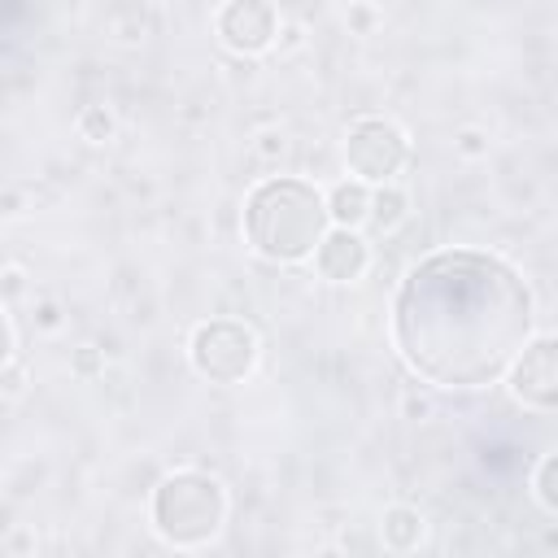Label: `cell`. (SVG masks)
<instances>
[{"label": "cell", "mask_w": 558, "mask_h": 558, "mask_svg": "<svg viewBox=\"0 0 558 558\" xmlns=\"http://www.w3.org/2000/svg\"><path fill=\"white\" fill-rule=\"evenodd\" d=\"M536 327L527 279L488 248H436L392 292L388 336L414 379L471 392L501 384Z\"/></svg>", "instance_id": "6da1fadb"}, {"label": "cell", "mask_w": 558, "mask_h": 558, "mask_svg": "<svg viewBox=\"0 0 558 558\" xmlns=\"http://www.w3.org/2000/svg\"><path fill=\"white\" fill-rule=\"evenodd\" d=\"M327 227H331L327 196L296 174H270L253 183V192L244 196L240 231H244V244L262 262L292 266V262L314 257Z\"/></svg>", "instance_id": "7a4b0ae2"}, {"label": "cell", "mask_w": 558, "mask_h": 558, "mask_svg": "<svg viewBox=\"0 0 558 558\" xmlns=\"http://www.w3.org/2000/svg\"><path fill=\"white\" fill-rule=\"evenodd\" d=\"M153 532L174 549L209 545L227 523V488L209 471H170L148 501Z\"/></svg>", "instance_id": "3957f363"}, {"label": "cell", "mask_w": 558, "mask_h": 558, "mask_svg": "<svg viewBox=\"0 0 558 558\" xmlns=\"http://www.w3.org/2000/svg\"><path fill=\"white\" fill-rule=\"evenodd\" d=\"M257 331L240 318H205L187 336V362L209 384H240L257 366Z\"/></svg>", "instance_id": "277c9868"}, {"label": "cell", "mask_w": 558, "mask_h": 558, "mask_svg": "<svg viewBox=\"0 0 558 558\" xmlns=\"http://www.w3.org/2000/svg\"><path fill=\"white\" fill-rule=\"evenodd\" d=\"M410 161V140L392 118L366 113L344 131V166L362 183H392Z\"/></svg>", "instance_id": "5b68a950"}, {"label": "cell", "mask_w": 558, "mask_h": 558, "mask_svg": "<svg viewBox=\"0 0 558 558\" xmlns=\"http://www.w3.org/2000/svg\"><path fill=\"white\" fill-rule=\"evenodd\" d=\"M510 397L527 410L554 414L558 410V336H532L514 366L506 371Z\"/></svg>", "instance_id": "8992f818"}, {"label": "cell", "mask_w": 558, "mask_h": 558, "mask_svg": "<svg viewBox=\"0 0 558 558\" xmlns=\"http://www.w3.org/2000/svg\"><path fill=\"white\" fill-rule=\"evenodd\" d=\"M214 31L218 39L240 52V57H257L266 48H275L279 39V13L270 0H227L214 13Z\"/></svg>", "instance_id": "52a82bcc"}, {"label": "cell", "mask_w": 558, "mask_h": 558, "mask_svg": "<svg viewBox=\"0 0 558 558\" xmlns=\"http://www.w3.org/2000/svg\"><path fill=\"white\" fill-rule=\"evenodd\" d=\"M371 266V244L362 240L357 227H327V235L314 248V270L327 283H353Z\"/></svg>", "instance_id": "ba28073f"}, {"label": "cell", "mask_w": 558, "mask_h": 558, "mask_svg": "<svg viewBox=\"0 0 558 558\" xmlns=\"http://www.w3.org/2000/svg\"><path fill=\"white\" fill-rule=\"evenodd\" d=\"M423 536H427V519L414 506H388L379 514V541H384V549L410 554V549L423 545Z\"/></svg>", "instance_id": "9c48e42d"}, {"label": "cell", "mask_w": 558, "mask_h": 558, "mask_svg": "<svg viewBox=\"0 0 558 558\" xmlns=\"http://www.w3.org/2000/svg\"><path fill=\"white\" fill-rule=\"evenodd\" d=\"M327 214H331V227H366V218H371V183L340 179L327 192Z\"/></svg>", "instance_id": "30bf717a"}, {"label": "cell", "mask_w": 558, "mask_h": 558, "mask_svg": "<svg viewBox=\"0 0 558 558\" xmlns=\"http://www.w3.org/2000/svg\"><path fill=\"white\" fill-rule=\"evenodd\" d=\"M405 218H410V192L397 187V183H375L371 187V218H366V227L379 231V235H388Z\"/></svg>", "instance_id": "8fae6325"}, {"label": "cell", "mask_w": 558, "mask_h": 558, "mask_svg": "<svg viewBox=\"0 0 558 558\" xmlns=\"http://www.w3.org/2000/svg\"><path fill=\"white\" fill-rule=\"evenodd\" d=\"M113 113H109V105H83L78 109V118H74V131H78V140H87V144H105V140H113Z\"/></svg>", "instance_id": "7c38bea8"}, {"label": "cell", "mask_w": 558, "mask_h": 558, "mask_svg": "<svg viewBox=\"0 0 558 558\" xmlns=\"http://www.w3.org/2000/svg\"><path fill=\"white\" fill-rule=\"evenodd\" d=\"M532 497L541 501V510L558 514V449L536 462V471H532Z\"/></svg>", "instance_id": "4fadbf2b"}, {"label": "cell", "mask_w": 558, "mask_h": 558, "mask_svg": "<svg viewBox=\"0 0 558 558\" xmlns=\"http://www.w3.org/2000/svg\"><path fill=\"white\" fill-rule=\"evenodd\" d=\"M453 153L466 157V161L488 157V131H480V126H462V131L453 135Z\"/></svg>", "instance_id": "5bb4252c"}, {"label": "cell", "mask_w": 558, "mask_h": 558, "mask_svg": "<svg viewBox=\"0 0 558 558\" xmlns=\"http://www.w3.org/2000/svg\"><path fill=\"white\" fill-rule=\"evenodd\" d=\"M22 384H26V375H22V357L13 353V357H4V397H9V401H17Z\"/></svg>", "instance_id": "9a60e30c"}, {"label": "cell", "mask_w": 558, "mask_h": 558, "mask_svg": "<svg viewBox=\"0 0 558 558\" xmlns=\"http://www.w3.org/2000/svg\"><path fill=\"white\" fill-rule=\"evenodd\" d=\"M349 26H353L357 35H371V31H375V9H371V4H349Z\"/></svg>", "instance_id": "2e32d148"}, {"label": "cell", "mask_w": 558, "mask_h": 558, "mask_svg": "<svg viewBox=\"0 0 558 558\" xmlns=\"http://www.w3.org/2000/svg\"><path fill=\"white\" fill-rule=\"evenodd\" d=\"M17 288H22V270H17V266H9V270H4V292H9V296H17Z\"/></svg>", "instance_id": "e0dca14e"}, {"label": "cell", "mask_w": 558, "mask_h": 558, "mask_svg": "<svg viewBox=\"0 0 558 558\" xmlns=\"http://www.w3.org/2000/svg\"><path fill=\"white\" fill-rule=\"evenodd\" d=\"M262 140H266V144H262V153H266V157L283 153V135H262Z\"/></svg>", "instance_id": "ac0fdd59"}, {"label": "cell", "mask_w": 558, "mask_h": 558, "mask_svg": "<svg viewBox=\"0 0 558 558\" xmlns=\"http://www.w3.org/2000/svg\"><path fill=\"white\" fill-rule=\"evenodd\" d=\"M39 323H44V327H57V323H61V318H57V305L44 301V305H39Z\"/></svg>", "instance_id": "d6986e66"}, {"label": "cell", "mask_w": 558, "mask_h": 558, "mask_svg": "<svg viewBox=\"0 0 558 558\" xmlns=\"http://www.w3.org/2000/svg\"><path fill=\"white\" fill-rule=\"evenodd\" d=\"M405 410H410V414H427L432 405H427V401H414V397H405Z\"/></svg>", "instance_id": "ffe728a7"}]
</instances>
